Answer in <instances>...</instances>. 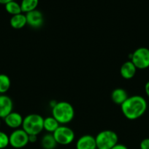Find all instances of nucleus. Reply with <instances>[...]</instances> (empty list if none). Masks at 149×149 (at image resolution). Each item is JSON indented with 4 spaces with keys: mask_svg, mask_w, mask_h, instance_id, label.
<instances>
[{
    "mask_svg": "<svg viewBox=\"0 0 149 149\" xmlns=\"http://www.w3.org/2000/svg\"><path fill=\"white\" fill-rule=\"evenodd\" d=\"M10 24L13 29L16 30L23 29L26 25H27L26 15L20 13L15 15H13L10 20Z\"/></svg>",
    "mask_w": 149,
    "mask_h": 149,
    "instance_id": "obj_14",
    "label": "nucleus"
},
{
    "mask_svg": "<svg viewBox=\"0 0 149 149\" xmlns=\"http://www.w3.org/2000/svg\"><path fill=\"white\" fill-rule=\"evenodd\" d=\"M11 86V80L10 77L4 74H0V94L7 93Z\"/></svg>",
    "mask_w": 149,
    "mask_h": 149,
    "instance_id": "obj_19",
    "label": "nucleus"
},
{
    "mask_svg": "<svg viewBox=\"0 0 149 149\" xmlns=\"http://www.w3.org/2000/svg\"><path fill=\"white\" fill-rule=\"evenodd\" d=\"M58 145L51 133L45 134L41 140V146L43 149H55Z\"/></svg>",
    "mask_w": 149,
    "mask_h": 149,
    "instance_id": "obj_16",
    "label": "nucleus"
},
{
    "mask_svg": "<svg viewBox=\"0 0 149 149\" xmlns=\"http://www.w3.org/2000/svg\"><path fill=\"white\" fill-rule=\"evenodd\" d=\"M57 144L67 146L74 141L75 135L71 128L66 125H60L58 129L53 133Z\"/></svg>",
    "mask_w": 149,
    "mask_h": 149,
    "instance_id": "obj_6",
    "label": "nucleus"
},
{
    "mask_svg": "<svg viewBox=\"0 0 149 149\" xmlns=\"http://www.w3.org/2000/svg\"><path fill=\"white\" fill-rule=\"evenodd\" d=\"M4 7H5V10L7 11V13L11 15L12 16L20 14V13H23L21 7H20V4H18L15 1H12L4 5Z\"/></svg>",
    "mask_w": 149,
    "mask_h": 149,
    "instance_id": "obj_18",
    "label": "nucleus"
},
{
    "mask_svg": "<svg viewBox=\"0 0 149 149\" xmlns=\"http://www.w3.org/2000/svg\"><path fill=\"white\" fill-rule=\"evenodd\" d=\"M147 108V101L140 95L130 96L121 106L123 115L129 120H136L143 116Z\"/></svg>",
    "mask_w": 149,
    "mask_h": 149,
    "instance_id": "obj_1",
    "label": "nucleus"
},
{
    "mask_svg": "<svg viewBox=\"0 0 149 149\" xmlns=\"http://www.w3.org/2000/svg\"><path fill=\"white\" fill-rule=\"evenodd\" d=\"M12 1H14V0H0V4L5 5L6 4H7V3L10 2Z\"/></svg>",
    "mask_w": 149,
    "mask_h": 149,
    "instance_id": "obj_25",
    "label": "nucleus"
},
{
    "mask_svg": "<svg viewBox=\"0 0 149 149\" xmlns=\"http://www.w3.org/2000/svg\"><path fill=\"white\" fill-rule=\"evenodd\" d=\"M97 149H111L118 141V135L112 130H103L99 132L95 137Z\"/></svg>",
    "mask_w": 149,
    "mask_h": 149,
    "instance_id": "obj_4",
    "label": "nucleus"
},
{
    "mask_svg": "<svg viewBox=\"0 0 149 149\" xmlns=\"http://www.w3.org/2000/svg\"><path fill=\"white\" fill-rule=\"evenodd\" d=\"M13 109V102L9 96L0 94V119H4Z\"/></svg>",
    "mask_w": 149,
    "mask_h": 149,
    "instance_id": "obj_9",
    "label": "nucleus"
},
{
    "mask_svg": "<svg viewBox=\"0 0 149 149\" xmlns=\"http://www.w3.org/2000/svg\"><path fill=\"white\" fill-rule=\"evenodd\" d=\"M60 124L53 116H48L44 119L43 129L48 133L53 134L60 126Z\"/></svg>",
    "mask_w": 149,
    "mask_h": 149,
    "instance_id": "obj_15",
    "label": "nucleus"
},
{
    "mask_svg": "<svg viewBox=\"0 0 149 149\" xmlns=\"http://www.w3.org/2000/svg\"><path fill=\"white\" fill-rule=\"evenodd\" d=\"M0 127H1V119H0Z\"/></svg>",
    "mask_w": 149,
    "mask_h": 149,
    "instance_id": "obj_26",
    "label": "nucleus"
},
{
    "mask_svg": "<svg viewBox=\"0 0 149 149\" xmlns=\"http://www.w3.org/2000/svg\"><path fill=\"white\" fill-rule=\"evenodd\" d=\"M52 116L61 125L70 123L74 117V107L67 101L57 102L52 108Z\"/></svg>",
    "mask_w": 149,
    "mask_h": 149,
    "instance_id": "obj_2",
    "label": "nucleus"
},
{
    "mask_svg": "<svg viewBox=\"0 0 149 149\" xmlns=\"http://www.w3.org/2000/svg\"><path fill=\"white\" fill-rule=\"evenodd\" d=\"M140 149H149V138H145L140 142Z\"/></svg>",
    "mask_w": 149,
    "mask_h": 149,
    "instance_id": "obj_21",
    "label": "nucleus"
},
{
    "mask_svg": "<svg viewBox=\"0 0 149 149\" xmlns=\"http://www.w3.org/2000/svg\"><path fill=\"white\" fill-rule=\"evenodd\" d=\"M44 118L37 113H31L23 118L22 129L28 135H38L43 130Z\"/></svg>",
    "mask_w": 149,
    "mask_h": 149,
    "instance_id": "obj_3",
    "label": "nucleus"
},
{
    "mask_svg": "<svg viewBox=\"0 0 149 149\" xmlns=\"http://www.w3.org/2000/svg\"><path fill=\"white\" fill-rule=\"evenodd\" d=\"M26 23L33 29H39L43 25L44 17L42 12L38 10H32L26 13Z\"/></svg>",
    "mask_w": 149,
    "mask_h": 149,
    "instance_id": "obj_8",
    "label": "nucleus"
},
{
    "mask_svg": "<svg viewBox=\"0 0 149 149\" xmlns=\"http://www.w3.org/2000/svg\"><path fill=\"white\" fill-rule=\"evenodd\" d=\"M10 146L14 148H22L29 143V135L23 129L14 130L9 135Z\"/></svg>",
    "mask_w": 149,
    "mask_h": 149,
    "instance_id": "obj_7",
    "label": "nucleus"
},
{
    "mask_svg": "<svg viewBox=\"0 0 149 149\" xmlns=\"http://www.w3.org/2000/svg\"><path fill=\"white\" fill-rule=\"evenodd\" d=\"M9 145V135H7L5 132L0 131V149L7 148Z\"/></svg>",
    "mask_w": 149,
    "mask_h": 149,
    "instance_id": "obj_20",
    "label": "nucleus"
},
{
    "mask_svg": "<svg viewBox=\"0 0 149 149\" xmlns=\"http://www.w3.org/2000/svg\"><path fill=\"white\" fill-rule=\"evenodd\" d=\"M129 97L128 93L124 89L116 88L111 93V99L115 104L121 106Z\"/></svg>",
    "mask_w": 149,
    "mask_h": 149,
    "instance_id": "obj_13",
    "label": "nucleus"
},
{
    "mask_svg": "<svg viewBox=\"0 0 149 149\" xmlns=\"http://www.w3.org/2000/svg\"><path fill=\"white\" fill-rule=\"evenodd\" d=\"M76 149H97L95 137L91 135H84L77 139Z\"/></svg>",
    "mask_w": 149,
    "mask_h": 149,
    "instance_id": "obj_10",
    "label": "nucleus"
},
{
    "mask_svg": "<svg viewBox=\"0 0 149 149\" xmlns=\"http://www.w3.org/2000/svg\"><path fill=\"white\" fill-rule=\"evenodd\" d=\"M39 4V0H22L20 3L22 13H27L36 10Z\"/></svg>",
    "mask_w": 149,
    "mask_h": 149,
    "instance_id": "obj_17",
    "label": "nucleus"
},
{
    "mask_svg": "<svg viewBox=\"0 0 149 149\" xmlns=\"http://www.w3.org/2000/svg\"><path fill=\"white\" fill-rule=\"evenodd\" d=\"M4 123L8 127L16 130L22 127L23 118L18 112L12 111L10 114H8L4 118Z\"/></svg>",
    "mask_w": 149,
    "mask_h": 149,
    "instance_id": "obj_11",
    "label": "nucleus"
},
{
    "mask_svg": "<svg viewBox=\"0 0 149 149\" xmlns=\"http://www.w3.org/2000/svg\"><path fill=\"white\" fill-rule=\"evenodd\" d=\"M145 93L147 97L149 98V81H148L145 84Z\"/></svg>",
    "mask_w": 149,
    "mask_h": 149,
    "instance_id": "obj_24",
    "label": "nucleus"
},
{
    "mask_svg": "<svg viewBox=\"0 0 149 149\" xmlns=\"http://www.w3.org/2000/svg\"><path fill=\"white\" fill-rule=\"evenodd\" d=\"M137 68L131 61L124 62L120 68V74L124 79H131L135 76Z\"/></svg>",
    "mask_w": 149,
    "mask_h": 149,
    "instance_id": "obj_12",
    "label": "nucleus"
},
{
    "mask_svg": "<svg viewBox=\"0 0 149 149\" xmlns=\"http://www.w3.org/2000/svg\"><path fill=\"white\" fill-rule=\"evenodd\" d=\"M111 149H129V148H127V146H126L125 145H124V144L117 143L115 146L112 147Z\"/></svg>",
    "mask_w": 149,
    "mask_h": 149,
    "instance_id": "obj_22",
    "label": "nucleus"
},
{
    "mask_svg": "<svg viewBox=\"0 0 149 149\" xmlns=\"http://www.w3.org/2000/svg\"><path fill=\"white\" fill-rule=\"evenodd\" d=\"M37 141V135H29V143H35Z\"/></svg>",
    "mask_w": 149,
    "mask_h": 149,
    "instance_id": "obj_23",
    "label": "nucleus"
},
{
    "mask_svg": "<svg viewBox=\"0 0 149 149\" xmlns=\"http://www.w3.org/2000/svg\"><path fill=\"white\" fill-rule=\"evenodd\" d=\"M131 60L137 69H146L149 68V49L147 47L137 48L131 53Z\"/></svg>",
    "mask_w": 149,
    "mask_h": 149,
    "instance_id": "obj_5",
    "label": "nucleus"
}]
</instances>
